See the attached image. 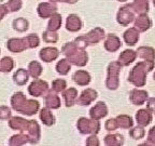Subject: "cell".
<instances>
[{"label":"cell","instance_id":"cell-1","mask_svg":"<svg viewBox=\"0 0 155 146\" xmlns=\"http://www.w3.org/2000/svg\"><path fill=\"white\" fill-rule=\"evenodd\" d=\"M12 106L15 110L25 115H34L39 108V103L37 101H28L22 92L15 93L12 97Z\"/></svg>","mask_w":155,"mask_h":146},{"label":"cell","instance_id":"cell-2","mask_svg":"<svg viewBox=\"0 0 155 146\" xmlns=\"http://www.w3.org/2000/svg\"><path fill=\"white\" fill-rule=\"evenodd\" d=\"M46 89H48V83L45 81L37 79V80H35L31 85H29L28 91L32 96H43Z\"/></svg>","mask_w":155,"mask_h":146},{"label":"cell","instance_id":"cell-3","mask_svg":"<svg viewBox=\"0 0 155 146\" xmlns=\"http://www.w3.org/2000/svg\"><path fill=\"white\" fill-rule=\"evenodd\" d=\"M28 48L26 38L24 39H11L8 42V49H10L12 52L17 53V52H22L23 50Z\"/></svg>","mask_w":155,"mask_h":146},{"label":"cell","instance_id":"cell-4","mask_svg":"<svg viewBox=\"0 0 155 146\" xmlns=\"http://www.w3.org/2000/svg\"><path fill=\"white\" fill-rule=\"evenodd\" d=\"M40 57L43 62H52L57 56V50L54 48H45L40 51Z\"/></svg>","mask_w":155,"mask_h":146},{"label":"cell","instance_id":"cell-5","mask_svg":"<svg viewBox=\"0 0 155 146\" xmlns=\"http://www.w3.org/2000/svg\"><path fill=\"white\" fill-rule=\"evenodd\" d=\"M28 121L29 120H25L23 118L14 117V118H12V119L10 120L9 124L12 129H17V130H21V131H24L26 129L27 124H28Z\"/></svg>","mask_w":155,"mask_h":146},{"label":"cell","instance_id":"cell-6","mask_svg":"<svg viewBox=\"0 0 155 146\" xmlns=\"http://www.w3.org/2000/svg\"><path fill=\"white\" fill-rule=\"evenodd\" d=\"M25 143H30V140L26 134H18V135L12 136L10 140V145L11 146H22Z\"/></svg>","mask_w":155,"mask_h":146},{"label":"cell","instance_id":"cell-7","mask_svg":"<svg viewBox=\"0 0 155 146\" xmlns=\"http://www.w3.org/2000/svg\"><path fill=\"white\" fill-rule=\"evenodd\" d=\"M13 78H14L15 83H17V85H23L28 81V73H27L25 69L21 68V69H18V71L14 74V77Z\"/></svg>","mask_w":155,"mask_h":146},{"label":"cell","instance_id":"cell-8","mask_svg":"<svg viewBox=\"0 0 155 146\" xmlns=\"http://www.w3.org/2000/svg\"><path fill=\"white\" fill-rule=\"evenodd\" d=\"M40 118H41L42 122L46 126H51L54 123V117L52 115V113H50V110L48 108H43L41 110V114H40Z\"/></svg>","mask_w":155,"mask_h":146},{"label":"cell","instance_id":"cell-9","mask_svg":"<svg viewBox=\"0 0 155 146\" xmlns=\"http://www.w3.org/2000/svg\"><path fill=\"white\" fill-rule=\"evenodd\" d=\"M13 60L11 57H3L1 61H0V71H3V73H8L13 68Z\"/></svg>","mask_w":155,"mask_h":146},{"label":"cell","instance_id":"cell-10","mask_svg":"<svg viewBox=\"0 0 155 146\" xmlns=\"http://www.w3.org/2000/svg\"><path fill=\"white\" fill-rule=\"evenodd\" d=\"M29 73L34 78H38L42 73V67L38 62H31L29 64Z\"/></svg>","mask_w":155,"mask_h":146},{"label":"cell","instance_id":"cell-11","mask_svg":"<svg viewBox=\"0 0 155 146\" xmlns=\"http://www.w3.org/2000/svg\"><path fill=\"white\" fill-rule=\"evenodd\" d=\"M13 27H14V29L18 30V32L27 30V29H28V21H26V19H14V22H13Z\"/></svg>","mask_w":155,"mask_h":146},{"label":"cell","instance_id":"cell-12","mask_svg":"<svg viewBox=\"0 0 155 146\" xmlns=\"http://www.w3.org/2000/svg\"><path fill=\"white\" fill-rule=\"evenodd\" d=\"M46 105L52 108H57L59 106L57 96H55L54 94H48V96L46 97Z\"/></svg>","mask_w":155,"mask_h":146},{"label":"cell","instance_id":"cell-13","mask_svg":"<svg viewBox=\"0 0 155 146\" xmlns=\"http://www.w3.org/2000/svg\"><path fill=\"white\" fill-rule=\"evenodd\" d=\"M26 41L28 43L29 48H36L39 46V38L36 35H30L26 38Z\"/></svg>","mask_w":155,"mask_h":146},{"label":"cell","instance_id":"cell-14","mask_svg":"<svg viewBox=\"0 0 155 146\" xmlns=\"http://www.w3.org/2000/svg\"><path fill=\"white\" fill-rule=\"evenodd\" d=\"M21 7H22V1L21 0H10V2H8V8L11 11H18Z\"/></svg>","mask_w":155,"mask_h":146},{"label":"cell","instance_id":"cell-15","mask_svg":"<svg viewBox=\"0 0 155 146\" xmlns=\"http://www.w3.org/2000/svg\"><path fill=\"white\" fill-rule=\"evenodd\" d=\"M11 116V112L8 107H0V118L1 119H8Z\"/></svg>","mask_w":155,"mask_h":146},{"label":"cell","instance_id":"cell-16","mask_svg":"<svg viewBox=\"0 0 155 146\" xmlns=\"http://www.w3.org/2000/svg\"><path fill=\"white\" fill-rule=\"evenodd\" d=\"M7 11H9V10H8L5 5H0V19H3V16H5V14L7 13Z\"/></svg>","mask_w":155,"mask_h":146}]
</instances>
